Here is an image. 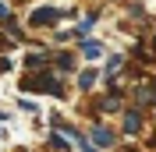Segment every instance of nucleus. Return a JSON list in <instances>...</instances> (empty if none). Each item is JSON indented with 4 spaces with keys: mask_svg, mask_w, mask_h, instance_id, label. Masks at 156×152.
<instances>
[{
    "mask_svg": "<svg viewBox=\"0 0 156 152\" xmlns=\"http://www.w3.org/2000/svg\"><path fill=\"white\" fill-rule=\"evenodd\" d=\"M25 88H39V92H53V95H60V81L53 74H39V78H25L21 81Z\"/></svg>",
    "mask_w": 156,
    "mask_h": 152,
    "instance_id": "f257e3e1",
    "label": "nucleus"
},
{
    "mask_svg": "<svg viewBox=\"0 0 156 152\" xmlns=\"http://www.w3.org/2000/svg\"><path fill=\"white\" fill-rule=\"evenodd\" d=\"M53 21H60V11H53V7H39L32 14V25H53Z\"/></svg>",
    "mask_w": 156,
    "mask_h": 152,
    "instance_id": "f03ea898",
    "label": "nucleus"
},
{
    "mask_svg": "<svg viewBox=\"0 0 156 152\" xmlns=\"http://www.w3.org/2000/svg\"><path fill=\"white\" fill-rule=\"evenodd\" d=\"M142 131V113H124V134H138Z\"/></svg>",
    "mask_w": 156,
    "mask_h": 152,
    "instance_id": "7ed1b4c3",
    "label": "nucleus"
},
{
    "mask_svg": "<svg viewBox=\"0 0 156 152\" xmlns=\"http://www.w3.org/2000/svg\"><path fill=\"white\" fill-rule=\"evenodd\" d=\"M82 53H85V57H89V60H96V57H99V53H103V46H99L96 39H85V43H82Z\"/></svg>",
    "mask_w": 156,
    "mask_h": 152,
    "instance_id": "20e7f679",
    "label": "nucleus"
},
{
    "mask_svg": "<svg viewBox=\"0 0 156 152\" xmlns=\"http://www.w3.org/2000/svg\"><path fill=\"white\" fill-rule=\"evenodd\" d=\"M92 142H96V145H110V142H114V134H110L107 127H92Z\"/></svg>",
    "mask_w": 156,
    "mask_h": 152,
    "instance_id": "39448f33",
    "label": "nucleus"
},
{
    "mask_svg": "<svg viewBox=\"0 0 156 152\" xmlns=\"http://www.w3.org/2000/svg\"><path fill=\"white\" fill-rule=\"evenodd\" d=\"M78 85H82V88H92V85H96V71H82Z\"/></svg>",
    "mask_w": 156,
    "mask_h": 152,
    "instance_id": "423d86ee",
    "label": "nucleus"
},
{
    "mask_svg": "<svg viewBox=\"0 0 156 152\" xmlns=\"http://www.w3.org/2000/svg\"><path fill=\"white\" fill-rule=\"evenodd\" d=\"M92 25H96V14H89V18L82 21V25H78V32H89V29H92Z\"/></svg>",
    "mask_w": 156,
    "mask_h": 152,
    "instance_id": "0eeeda50",
    "label": "nucleus"
},
{
    "mask_svg": "<svg viewBox=\"0 0 156 152\" xmlns=\"http://www.w3.org/2000/svg\"><path fill=\"white\" fill-rule=\"evenodd\" d=\"M71 64H75V60H71V57H68V53H60V57H57V67H64V71H68V67H71Z\"/></svg>",
    "mask_w": 156,
    "mask_h": 152,
    "instance_id": "6e6552de",
    "label": "nucleus"
},
{
    "mask_svg": "<svg viewBox=\"0 0 156 152\" xmlns=\"http://www.w3.org/2000/svg\"><path fill=\"white\" fill-rule=\"evenodd\" d=\"M153 46H156V36H153Z\"/></svg>",
    "mask_w": 156,
    "mask_h": 152,
    "instance_id": "1a4fd4ad",
    "label": "nucleus"
},
{
    "mask_svg": "<svg viewBox=\"0 0 156 152\" xmlns=\"http://www.w3.org/2000/svg\"><path fill=\"white\" fill-rule=\"evenodd\" d=\"M0 120H4V113H0Z\"/></svg>",
    "mask_w": 156,
    "mask_h": 152,
    "instance_id": "9d476101",
    "label": "nucleus"
}]
</instances>
